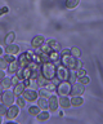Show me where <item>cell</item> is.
Returning a JSON list of instances; mask_svg holds the SVG:
<instances>
[{
	"label": "cell",
	"mask_w": 103,
	"mask_h": 124,
	"mask_svg": "<svg viewBox=\"0 0 103 124\" xmlns=\"http://www.w3.org/2000/svg\"><path fill=\"white\" fill-rule=\"evenodd\" d=\"M41 75H43L45 79L52 80L53 78H55V75H57V65L52 61L41 63Z\"/></svg>",
	"instance_id": "1"
},
{
	"label": "cell",
	"mask_w": 103,
	"mask_h": 124,
	"mask_svg": "<svg viewBox=\"0 0 103 124\" xmlns=\"http://www.w3.org/2000/svg\"><path fill=\"white\" fill-rule=\"evenodd\" d=\"M61 63H62L64 67H67L68 70H74V69H76L77 58H75L71 53L64 54V56H61Z\"/></svg>",
	"instance_id": "2"
},
{
	"label": "cell",
	"mask_w": 103,
	"mask_h": 124,
	"mask_svg": "<svg viewBox=\"0 0 103 124\" xmlns=\"http://www.w3.org/2000/svg\"><path fill=\"white\" fill-rule=\"evenodd\" d=\"M34 56H35V52H31V50H27V52L22 53L21 56L18 57L20 67H26V66H28L34 61Z\"/></svg>",
	"instance_id": "3"
},
{
	"label": "cell",
	"mask_w": 103,
	"mask_h": 124,
	"mask_svg": "<svg viewBox=\"0 0 103 124\" xmlns=\"http://www.w3.org/2000/svg\"><path fill=\"white\" fill-rule=\"evenodd\" d=\"M71 83L68 80H63L57 85V92H58L59 96H67L71 93Z\"/></svg>",
	"instance_id": "4"
},
{
	"label": "cell",
	"mask_w": 103,
	"mask_h": 124,
	"mask_svg": "<svg viewBox=\"0 0 103 124\" xmlns=\"http://www.w3.org/2000/svg\"><path fill=\"white\" fill-rule=\"evenodd\" d=\"M16 101V94L14 92H10L9 89H7L5 92H3L1 94V103H4L5 106H10Z\"/></svg>",
	"instance_id": "5"
},
{
	"label": "cell",
	"mask_w": 103,
	"mask_h": 124,
	"mask_svg": "<svg viewBox=\"0 0 103 124\" xmlns=\"http://www.w3.org/2000/svg\"><path fill=\"white\" fill-rule=\"evenodd\" d=\"M68 74H70V70H68L67 67H64V66L62 63H58L57 65V78L63 81V80H67L68 79Z\"/></svg>",
	"instance_id": "6"
},
{
	"label": "cell",
	"mask_w": 103,
	"mask_h": 124,
	"mask_svg": "<svg viewBox=\"0 0 103 124\" xmlns=\"http://www.w3.org/2000/svg\"><path fill=\"white\" fill-rule=\"evenodd\" d=\"M23 97L27 101H36L37 100V97H39V92L35 91V89H32V88H26L25 89V92H23Z\"/></svg>",
	"instance_id": "7"
},
{
	"label": "cell",
	"mask_w": 103,
	"mask_h": 124,
	"mask_svg": "<svg viewBox=\"0 0 103 124\" xmlns=\"http://www.w3.org/2000/svg\"><path fill=\"white\" fill-rule=\"evenodd\" d=\"M18 114H20V107L16 105H10V106H8V111H7L5 116L8 120H13L18 116Z\"/></svg>",
	"instance_id": "8"
},
{
	"label": "cell",
	"mask_w": 103,
	"mask_h": 124,
	"mask_svg": "<svg viewBox=\"0 0 103 124\" xmlns=\"http://www.w3.org/2000/svg\"><path fill=\"white\" fill-rule=\"evenodd\" d=\"M85 92V85L81 83H75L71 87V94L72 96H82Z\"/></svg>",
	"instance_id": "9"
},
{
	"label": "cell",
	"mask_w": 103,
	"mask_h": 124,
	"mask_svg": "<svg viewBox=\"0 0 103 124\" xmlns=\"http://www.w3.org/2000/svg\"><path fill=\"white\" fill-rule=\"evenodd\" d=\"M58 107H59L58 98H57L54 94H52L50 97H49V110H50L52 112H55L57 110H58Z\"/></svg>",
	"instance_id": "10"
},
{
	"label": "cell",
	"mask_w": 103,
	"mask_h": 124,
	"mask_svg": "<svg viewBox=\"0 0 103 124\" xmlns=\"http://www.w3.org/2000/svg\"><path fill=\"white\" fill-rule=\"evenodd\" d=\"M44 43H45V38L43 36V35H36V36L32 39V41H31V46L35 48V49H37V48H40Z\"/></svg>",
	"instance_id": "11"
},
{
	"label": "cell",
	"mask_w": 103,
	"mask_h": 124,
	"mask_svg": "<svg viewBox=\"0 0 103 124\" xmlns=\"http://www.w3.org/2000/svg\"><path fill=\"white\" fill-rule=\"evenodd\" d=\"M58 102H59V106L62 108H68L71 107V100L68 98L67 96H61L58 98Z\"/></svg>",
	"instance_id": "12"
},
{
	"label": "cell",
	"mask_w": 103,
	"mask_h": 124,
	"mask_svg": "<svg viewBox=\"0 0 103 124\" xmlns=\"http://www.w3.org/2000/svg\"><path fill=\"white\" fill-rule=\"evenodd\" d=\"M37 106H39L41 110H47V108H49V98L40 96V98L37 100Z\"/></svg>",
	"instance_id": "13"
},
{
	"label": "cell",
	"mask_w": 103,
	"mask_h": 124,
	"mask_svg": "<svg viewBox=\"0 0 103 124\" xmlns=\"http://www.w3.org/2000/svg\"><path fill=\"white\" fill-rule=\"evenodd\" d=\"M5 52L8 53V54H13V56H16V54L20 53V46H18L17 44H9V45H7V49H5Z\"/></svg>",
	"instance_id": "14"
},
{
	"label": "cell",
	"mask_w": 103,
	"mask_h": 124,
	"mask_svg": "<svg viewBox=\"0 0 103 124\" xmlns=\"http://www.w3.org/2000/svg\"><path fill=\"white\" fill-rule=\"evenodd\" d=\"M25 89H26V85H25L23 81H21V83H18V84L14 85L13 92H14V94H16V96H21V94H23Z\"/></svg>",
	"instance_id": "15"
},
{
	"label": "cell",
	"mask_w": 103,
	"mask_h": 124,
	"mask_svg": "<svg viewBox=\"0 0 103 124\" xmlns=\"http://www.w3.org/2000/svg\"><path fill=\"white\" fill-rule=\"evenodd\" d=\"M84 103V98L81 96H72L71 98V106H81V105Z\"/></svg>",
	"instance_id": "16"
},
{
	"label": "cell",
	"mask_w": 103,
	"mask_h": 124,
	"mask_svg": "<svg viewBox=\"0 0 103 124\" xmlns=\"http://www.w3.org/2000/svg\"><path fill=\"white\" fill-rule=\"evenodd\" d=\"M18 69H20V63H18V61H13V62H10L9 66H8V72L9 74H17Z\"/></svg>",
	"instance_id": "17"
},
{
	"label": "cell",
	"mask_w": 103,
	"mask_h": 124,
	"mask_svg": "<svg viewBox=\"0 0 103 124\" xmlns=\"http://www.w3.org/2000/svg\"><path fill=\"white\" fill-rule=\"evenodd\" d=\"M49 116H50V114H49L47 110H43L36 115V119L39 120V122H47V120L49 119Z\"/></svg>",
	"instance_id": "18"
},
{
	"label": "cell",
	"mask_w": 103,
	"mask_h": 124,
	"mask_svg": "<svg viewBox=\"0 0 103 124\" xmlns=\"http://www.w3.org/2000/svg\"><path fill=\"white\" fill-rule=\"evenodd\" d=\"M35 80H36V84L39 85V87H45V84H47V83H49V81H50V80L45 79V78H44L43 75H41V72L39 74V75H37V78H36Z\"/></svg>",
	"instance_id": "19"
},
{
	"label": "cell",
	"mask_w": 103,
	"mask_h": 124,
	"mask_svg": "<svg viewBox=\"0 0 103 124\" xmlns=\"http://www.w3.org/2000/svg\"><path fill=\"white\" fill-rule=\"evenodd\" d=\"M26 101H27V100L23 97V94H22V96H17V98H16L17 106L20 108H25L26 107Z\"/></svg>",
	"instance_id": "20"
},
{
	"label": "cell",
	"mask_w": 103,
	"mask_h": 124,
	"mask_svg": "<svg viewBox=\"0 0 103 124\" xmlns=\"http://www.w3.org/2000/svg\"><path fill=\"white\" fill-rule=\"evenodd\" d=\"M54 92H52V91H49L48 88H45V87H40V91H39V96H43V97H47V98H49L52 94Z\"/></svg>",
	"instance_id": "21"
},
{
	"label": "cell",
	"mask_w": 103,
	"mask_h": 124,
	"mask_svg": "<svg viewBox=\"0 0 103 124\" xmlns=\"http://www.w3.org/2000/svg\"><path fill=\"white\" fill-rule=\"evenodd\" d=\"M1 85H3V88L4 89H10V87L13 85V81H12V79L10 78H4V79L1 80Z\"/></svg>",
	"instance_id": "22"
},
{
	"label": "cell",
	"mask_w": 103,
	"mask_h": 124,
	"mask_svg": "<svg viewBox=\"0 0 103 124\" xmlns=\"http://www.w3.org/2000/svg\"><path fill=\"white\" fill-rule=\"evenodd\" d=\"M37 49H39V50H37L36 53H50L52 52V48L49 46L48 43H44V44L41 45L40 48H37Z\"/></svg>",
	"instance_id": "23"
},
{
	"label": "cell",
	"mask_w": 103,
	"mask_h": 124,
	"mask_svg": "<svg viewBox=\"0 0 103 124\" xmlns=\"http://www.w3.org/2000/svg\"><path fill=\"white\" fill-rule=\"evenodd\" d=\"M80 4V0H66V7L68 9H74Z\"/></svg>",
	"instance_id": "24"
},
{
	"label": "cell",
	"mask_w": 103,
	"mask_h": 124,
	"mask_svg": "<svg viewBox=\"0 0 103 124\" xmlns=\"http://www.w3.org/2000/svg\"><path fill=\"white\" fill-rule=\"evenodd\" d=\"M14 39H16V34H14L13 31H10V32L5 36V40L4 41H5L7 45H9V44H12V43L14 41Z\"/></svg>",
	"instance_id": "25"
},
{
	"label": "cell",
	"mask_w": 103,
	"mask_h": 124,
	"mask_svg": "<svg viewBox=\"0 0 103 124\" xmlns=\"http://www.w3.org/2000/svg\"><path fill=\"white\" fill-rule=\"evenodd\" d=\"M47 43L49 44V46L52 48V50H59V43L57 41V40H54V39H50V40H48Z\"/></svg>",
	"instance_id": "26"
},
{
	"label": "cell",
	"mask_w": 103,
	"mask_h": 124,
	"mask_svg": "<svg viewBox=\"0 0 103 124\" xmlns=\"http://www.w3.org/2000/svg\"><path fill=\"white\" fill-rule=\"evenodd\" d=\"M70 83H75L77 80V74H76V70H70V74H68V79H67Z\"/></svg>",
	"instance_id": "27"
},
{
	"label": "cell",
	"mask_w": 103,
	"mask_h": 124,
	"mask_svg": "<svg viewBox=\"0 0 103 124\" xmlns=\"http://www.w3.org/2000/svg\"><path fill=\"white\" fill-rule=\"evenodd\" d=\"M39 112H40V107H39V106H30V107H28V114L36 116Z\"/></svg>",
	"instance_id": "28"
},
{
	"label": "cell",
	"mask_w": 103,
	"mask_h": 124,
	"mask_svg": "<svg viewBox=\"0 0 103 124\" xmlns=\"http://www.w3.org/2000/svg\"><path fill=\"white\" fill-rule=\"evenodd\" d=\"M8 66H9V62L4 57H0V69L5 70V69H8Z\"/></svg>",
	"instance_id": "29"
},
{
	"label": "cell",
	"mask_w": 103,
	"mask_h": 124,
	"mask_svg": "<svg viewBox=\"0 0 103 124\" xmlns=\"http://www.w3.org/2000/svg\"><path fill=\"white\" fill-rule=\"evenodd\" d=\"M71 54L74 56L75 58H79L80 56H81V52H80V49L79 48H76V46H74V48H71Z\"/></svg>",
	"instance_id": "30"
},
{
	"label": "cell",
	"mask_w": 103,
	"mask_h": 124,
	"mask_svg": "<svg viewBox=\"0 0 103 124\" xmlns=\"http://www.w3.org/2000/svg\"><path fill=\"white\" fill-rule=\"evenodd\" d=\"M7 111H8V106H5L4 103L0 105V116H5Z\"/></svg>",
	"instance_id": "31"
},
{
	"label": "cell",
	"mask_w": 103,
	"mask_h": 124,
	"mask_svg": "<svg viewBox=\"0 0 103 124\" xmlns=\"http://www.w3.org/2000/svg\"><path fill=\"white\" fill-rule=\"evenodd\" d=\"M77 80H79V83H81V84H84V85H86L88 83H89V78H88L86 75H84V76H81V78H77Z\"/></svg>",
	"instance_id": "32"
},
{
	"label": "cell",
	"mask_w": 103,
	"mask_h": 124,
	"mask_svg": "<svg viewBox=\"0 0 103 124\" xmlns=\"http://www.w3.org/2000/svg\"><path fill=\"white\" fill-rule=\"evenodd\" d=\"M76 74H77V78H81V76H84V75H86V71L81 67V69L76 70Z\"/></svg>",
	"instance_id": "33"
},
{
	"label": "cell",
	"mask_w": 103,
	"mask_h": 124,
	"mask_svg": "<svg viewBox=\"0 0 103 124\" xmlns=\"http://www.w3.org/2000/svg\"><path fill=\"white\" fill-rule=\"evenodd\" d=\"M4 58L9 62V63H10V62H13V61H16V57H14L13 54H8V53H7V56H5Z\"/></svg>",
	"instance_id": "34"
},
{
	"label": "cell",
	"mask_w": 103,
	"mask_h": 124,
	"mask_svg": "<svg viewBox=\"0 0 103 124\" xmlns=\"http://www.w3.org/2000/svg\"><path fill=\"white\" fill-rule=\"evenodd\" d=\"M12 81H13V84L16 85V84H18V83H21L22 80H21V79H20V78H18L17 75H14V76L12 78Z\"/></svg>",
	"instance_id": "35"
},
{
	"label": "cell",
	"mask_w": 103,
	"mask_h": 124,
	"mask_svg": "<svg viewBox=\"0 0 103 124\" xmlns=\"http://www.w3.org/2000/svg\"><path fill=\"white\" fill-rule=\"evenodd\" d=\"M82 65H84V62H82V61H80V60H77V63H76V69H75V70L81 69V67H82Z\"/></svg>",
	"instance_id": "36"
},
{
	"label": "cell",
	"mask_w": 103,
	"mask_h": 124,
	"mask_svg": "<svg viewBox=\"0 0 103 124\" xmlns=\"http://www.w3.org/2000/svg\"><path fill=\"white\" fill-rule=\"evenodd\" d=\"M5 78V72H4V70L3 69H0V81H1L3 79Z\"/></svg>",
	"instance_id": "37"
},
{
	"label": "cell",
	"mask_w": 103,
	"mask_h": 124,
	"mask_svg": "<svg viewBox=\"0 0 103 124\" xmlns=\"http://www.w3.org/2000/svg\"><path fill=\"white\" fill-rule=\"evenodd\" d=\"M59 53H61V56H64V54H70L71 50L70 49H63L62 52H59Z\"/></svg>",
	"instance_id": "38"
},
{
	"label": "cell",
	"mask_w": 103,
	"mask_h": 124,
	"mask_svg": "<svg viewBox=\"0 0 103 124\" xmlns=\"http://www.w3.org/2000/svg\"><path fill=\"white\" fill-rule=\"evenodd\" d=\"M3 89H4V88H3V85H1V84H0V96H1V94H3Z\"/></svg>",
	"instance_id": "39"
},
{
	"label": "cell",
	"mask_w": 103,
	"mask_h": 124,
	"mask_svg": "<svg viewBox=\"0 0 103 124\" xmlns=\"http://www.w3.org/2000/svg\"><path fill=\"white\" fill-rule=\"evenodd\" d=\"M3 53H4V50H3V48H1V46H0V56H1Z\"/></svg>",
	"instance_id": "40"
},
{
	"label": "cell",
	"mask_w": 103,
	"mask_h": 124,
	"mask_svg": "<svg viewBox=\"0 0 103 124\" xmlns=\"http://www.w3.org/2000/svg\"><path fill=\"white\" fill-rule=\"evenodd\" d=\"M3 122V116H0V123H1Z\"/></svg>",
	"instance_id": "41"
}]
</instances>
